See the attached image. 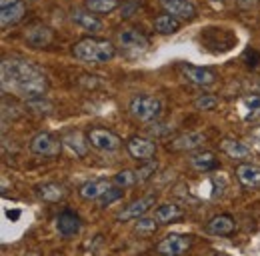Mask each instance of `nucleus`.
<instances>
[{
    "label": "nucleus",
    "instance_id": "30",
    "mask_svg": "<svg viewBox=\"0 0 260 256\" xmlns=\"http://www.w3.org/2000/svg\"><path fill=\"white\" fill-rule=\"evenodd\" d=\"M156 168H158V162L152 158L146 160V164H142L138 170H136V174H138V182H144V180H148L154 172H156Z\"/></svg>",
    "mask_w": 260,
    "mask_h": 256
},
{
    "label": "nucleus",
    "instance_id": "32",
    "mask_svg": "<svg viewBox=\"0 0 260 256\" xmlns=\"http://www.w3.org/2000/svg\"><path fill=\"white\" fill-rule=\"evenodd\" d=\"M218 104V100H216V96L212 94H200L196 96L194 100V106L198 110H210V108H214Z\"/></svg>",
    "mask_w": 260,
    "mask_h": 256
},
{
    "label": "nucleus",
    "instance_id": "38",
    "mask_svg": "<svg viewBox=\"0 0 260 256\" xmlns=\"http://www.w3.org/2000/svg\"><path fill=\"white\" fill-rule=\"evenodd\" d=\"M258 88H260V82H258Z\"/></svg>",
    "mask_w": 260,
    "mask_h": 256
},
{
    "label": "nucleus",
    "instance_id": "33",
    "mask_svg": "<svg viewBox=\"0 0 260 256\" xmlns=\"http://www.w3.org/2000/svg\"><path fill=\"white\" fill-rule=\"evenodd\" d=\"M242 60L248 64L250 68H256L260 64V54L256 52V50H252V48H248L246 52H244V56H242Z\"/></svg>",
    "mask_w": 260,
    "mask_h": 256
},
{
    "label": "nucleus",
    "instance_id": "11",
    "mask_svg": "<svg viewBox=\"0 0 260 256\" xmlns=\"http://www.w3.org/2000/svg\"><path fill=\"white\" fill-rule=\"evenodd\" d=\"M206 142V134L204 132H188L182 136H176L174 140L168 142V150L172 152H184V150H194L198 146H202Z\"/></svg>",
    "mask_w": 260,
    "mask_h": 256
},
{
    "label": "nucleus",
    "instance_id": "6",
    "mask_svg": "<svg viewBox=\"0 0 260 256\" xmlns=\"http://www.w3.org/2000/svg\"><path fill=\"white\" fill-rule=\"evenodd\" d=\"M192 246V238L190 236H182V234H168L162 238L156 246V252L164 256H180L186 254Z\"/></svg>",
    "mask_w": 260,
    "mask_h": 256
},
{
    "label": "nucleus",
    "instance_id": "16",
    "mask_svg": "<svg viewBox=\"0 0 260 256\" xmlns=\"http://www.w3.org/2000/svg\"><path fill=\"white\" fill-rule=\"evenodd\" d=\"M236 178L246 188H260V166H254V164H238L236 166Z\"/></svg>",
    "mask_w": 260,
    "mask_h": 256
},
{
    "label": "nucleus",
    "instance_id": "27",
    "mask_svg": "<svg viewBox=\"0 0 260 256\" xmlns=\"http://www.w3.org/2000/svg\"><path fill=\"white\" fill-rule=\"evenodd\" d=\"M118 0H86V8L96 12V14H106L118 8Z\"/></svg>",
    "mask_w": 260,
    "mask_h": 256
},
{
    "label": "nucleus",
    "instance_id": "29",
    "mask_svg": "<svg viewBox=\"0 0 260 256\" xmlns=\"http://www.w3.org/2000/svg\"><path fill=\"white\" fill-rule=\"evenodd\" d=\"M136 182H138V174H136V170H132V168H126V170H122V172H118V174L114 176V184H116V186H122V188L134 186Z\"/></svg>",
    "mask_w": 260,
    "mask_h": 256
},
{
    "label": "nucleus",
    "instance_id": "15",
    "mask_svg": "<svg viewBox=\"0 0 260 256\" xmlns=\"http://www.w3.org/2000/svg\"><path fill=\"white\" fill-rule=\"evenodd\" d=\"M114 186V180H104V178H98V180H90L86 184L80 186V196L82 200H100L106 192Z\"/></svg>",
    "mask_w": 260,
    "mask_h": 256
},
{
    "label": "nucleus",
    "instance_id": "31",
    "mask_svg": "<svg viewBox=\"0 0 260 256\" xmlns=\"http://www.w3.org/2000/svg\"><path fill=\"white\" fill-rule=\"evenodd\" d=\"M120 198H122V186H116V184H114L110 190L106 192V194H104V196L98 200V206H100V208L110 206L112 202H116V200H120Z\"/></svg>",
    "mask_w": 260,
    "mask_h": 256
},
{
    "label": "nucleus",
    "instance_id": "36",
    "mask_svg": "<svg viewBox=\"0 0 260 256\" xmlns=\"http://www.w3.org/2000/svg\"><path fill=\"white\" fill-rule=\"evenodd\" d=\"M256 4V0H238V6L240 8H252Z\"/></svg>",
    "mask_w": 260,
    "mask_h": 256
},
{
    "label": "nucleus",
    "instance_id": "25",
    "mask_svg": "<svg viewBox=\"0 0 260 256\" xmlns=\"http://www.w3.org/2000/svg\"><path fill=\"white\" fill-rule=\"evenodd\" d=\"M154 30L158 34H174L176 30H180V18L164 12L154 18Z\"/></svg>",
    "mask_w": 260,
    "mask_h": 256
},
{
    "label": "nucleus",
    "instance_id": "1",
    "mask_svg": "<svg viewBox=\"0 0 260 256\" xmlns=\"http://www.w3.org/2000/svg\"><path fill=\"white\" fill-rule=\"evenodd\" d=\"M2 90L26 100H40L48 90V78L36 64L22 58H4L2 66Z\"/></svg>",
    "mask_w": 260,
    "mask_h": 256
},
{
    "label": "nucleus",
    "instance_id": "24",
    "mask_svg": "<svg viewBox=\"0 0 260 256\" xmlns=\"http://www.w3.org/2000/svg\"><path fill=\"white\" fill-rule=\"evenodd\" d=\"M36 194L44 202H60L64 198V188L60 184H56V182H46V184L36 186Z\"/></svg>",
    "mask_w": 260,
    "mask_h": 256
},
{
    "label": "nucleus",
    "instance_id": "9",
    "mask_svg": "<svg viewBox=\"0 0 260 256\" xmlns=\"http://www.w3.org/2000/svg\"><path fill=\"white\" fill-rule=\"evenodd\" d=\"M182 74L184 78L194 84V86H202V88H210L214 82H216V74L208 68H202V66H192V64H184L182 68Z\"/></svg>",
    "mask_w": 260,
    "mask_h": 256
},
{
    "label": "nucleus",
    "instance_id": "4",
    "mask_svg": "<svg viewBox=\"0 0 260 256\" xmlns=\"http://www.w3.org/2000/svg\"><path fill=\"white\" fill-rule=\"evenodd\" d=\"M116 44L122 52H126L130 56H138L148 50V38L132 26H124L116 32Z\"/></svg>",
    "mask_w": 260,
    "mask_h": 256
},
{
    "label": "nucleus",
    "instance_id": "34",
    "mask_svg": "<svg viewBox=\"0 0 260 256\" xmlns=\"http://www.w3.org/2000/svg\"><path fill=\"white\" fill-rule=\"evenodd\" d=\"M168 130H170V126H166V124H154V126H148L146 132L152 134V136H154V134H156V136H164Z\"/></svg>",
    "mask_w": 260,
    "mask_h": 256
},
{
    "label": "nucleus",
    "instance_id": "8",
    "mask_svg": "<svg viewBox=\"0 0 260 256\" xmlns=\"http://www.w3.org/2000/svg\"><path fill=\"white\" fill-rule=\"evenodd\" d=\"M30 150L38 156H58L60 142L50 132H40L30 140Z\"/></svg>",
    "mask_w": 260,
    "mask_h": 256
},
{
    "label": "nucleus",
    "instance_id": "20",
    "mask_svg": "<svg viewBox=\"0 0 260 256\" xmlns=\"http://www.w3.org/2000/svg\"><path fill=\"white\" fill-rule=\"evenodd\" d=\"M220 150L234 160H242L250 156V148L246 144H242L240 140H234V138H224L220 142Z\"/></svg>",
    "mask_w": 260,
    "mask_h": 256
},
{
    "label": "nucleus",
    "instance_id": "13",
    "mask_svg": "<svg viewBox=\"0 0 260 256\" xmlns=\"http://www.w3.org/2000/svg\"><path fill=\"white\" fill-rule=\"evenodd\" d=\"M164 12L180 18V20H192L196 16V8L188 0H160Z\"/></svg>",
    "mask_w": 260,
    "mask_h": 256
},
{
    "label": "nucleus",
    "instance_id": "19",
    "mask_svg": "<svg viewBox=\"0 0 260 256\" xmlns=\"http://www.w3.org/2000/svg\"><path fill=\"white\" fill-rule=\"evenodd\" d=\"M234 228H236V224H234V220H232L230 216H226V214H218V216H214L210 222L206 224V230H208L210 234H214V236L232 234Z\"/></svg>",
    "mask_w": 260,
    "mask_h": 256
},
{
    "label": "nucleus",
    "instance_id": "35",
    "mask_svg": "<svg viewBox=\"0 0 260 256\" xmlns=\"http://www.w3.org/2000/svg\"><path fill=\"white\" fill-rule=\"evenodd\" d=\"M250 140H252V142H254V144H256V146L260 148V126L254 128V130L250 132Z\"/></svg>",
    "mask_w": 260,
    "mask_h": 256
},
{
    "label": "nucleus",
    "instance_id": "10",
    "mask_svg": "<svg viewBox=\"0 0 260 256\" xmlns=\"http://www.w3.org/2000/svg\"><path fill=\"white\" fill-rule=\"evenodd\" d=\"M126 150L132 158L136 160H148L156 154V142L144 136H134L126 142Z\"/></svg>",
    "mask_w": 260,
    "mask_h": 256
},
{
    "label": "nucleus",
    "instance_id": "37",
    "mask_svg": "<svg viewBox=\"0 0 260 256\" xmlns=\"http://www.w3.org/2000/svg\"><path fill=\"white\" fill-rule=\"evenodd\" d=\"M16 2H20V0H0V6H2V8H6V6L16 4Z\"/></svg>",
    "mask_w": 260,
    "mask_h": 256
},
{
    "label": "nucleus",
    "instance_id": "22",
    "mask_svg": "<svg viewBox=\"0 0 260 256\" xmlns=\"http://www.w3.org/2000/svg\"><path fill=\"white\" fill-rule=\"evenodd\" d=\"M62 144L68 146L76 156H84L88 152V144L90 142L80 132H68V134H64V138H62Z\"/></svg>",
    "mask_w": 260,
    "mask_h": 256
},
{
    "label": "nucleus",
    "instance_id": "7",
    "mask_svg": "<svg viewBox=\"0 0 260 256\" xmlns=\"http://www.w3.org/2000/svg\"><path fill=\"white\" fill-rule=\"evenodd\" d=\"M152 206H154V196H142V198H136V200H132L128 206H124V208L116 214V220H120V222L136 220V218L144 216Z\"/></svg>",
    "mask_w": 260,
    "mask_h": 256
},
{
    "label": "nucleus",
    "instance_id": "3",
    "mask_svg": "<svg viewBox=\"0 0 260 256\" xmlns=\"http://www.w3.org/2000/svg\"><path fill=\"white\" fill-rule=\"evenodd\" d=\"M130 116L138 122H154L162 112V100L156 96H134L128 104Z\"/></svg>",
    "mask_w": 260,
    "mask_h": 256
},
{
    "label": "nucleus",
    "instance_id": "28",
    "mask_svg": "<svg viewBox=\"0 0 260 256\" xmlns=\"http://www.w3.org/2000/svg\"><path fill=\"white\" fill-rule=\"evenodd\" d=\"M156 228H158V218H156V216H154V218H150V216H140V218H136L134 230H136L138 234H152V232H156Z\"/></svg>",
    "mask_w": 260,
    "mask_h": 256
},
{
    "label": "nucleus",
    "instance_id": "14",
    "mask_svg": "<svg viewBox=\"0 0 260 256\" xmlns=\"http://www.w3.org/2000/svg\"><path fill=\"white\" fill-rule=\"evenodd\" d=\"M24 40L34 48H44L52 42V30L44 24H32L24 32Z\"/></svg>",
    "mask_w": 260,
    "mask_h": 256
},
{
    "label": "nucleus",
    "instance_id": "21",
    "mask_svg": "<svg viewBox=\"0 0 260 256\" xmlns=\"http://www.w3.org/2000/svg\"><path fill=\"white\" fill-rule=\"evenodd\" d=\"M24 12H26V8H24L22 2H16V4H10V6L2 8V12H0V24H2V28H8V26L16 24L24 16Z\"/></svg>",
    "mask_w": 260,
    "mask_h": 256
},
{
    "label": "nucleus",
    "instance_id": "26",
    "mask_svg": "<svg viewBox=\"0 0 260 256\" xmlns=\"http://www.w3.org/2000/svg\"><path fill=\"white\" fill-rule=\"evenodd\" d=\"M154 216L158 218V222H174V220H180L182 218V210L176 206V204H160L156 210H154Z\"/></svg>",
    "mask_w": 260,
    "mask_h": 256
},
{
    "label": "nucleus",
    "instance_id": "12",
    "mask_svg": "<svg viewBox=\"0 0 260 256\" xmlns=\"http://www.w3.org/2000/svg\"><path fill=\"white\" fill-rule=\"evenodd\" d=\"M56 230L60 236L72 238L82 230V220L72 212V210H62L56 218Z\"/></svg>",
    "mask_w": 260,
    "mask_h": 256
},
{
    "label": "nucleus",
    "instance_id": "5",
    "mask_svg": "<svg viewBox=\"0 0 260 256\" xmlns=\"http://www.w3.org/2000/svg\"><path fill=\"white\" fill-rule=\"evenodd\" d=\"M90 146L98 152H116L122 146V138L106 128H90L86 134Z\"/></svg>",
    "mask_w": 260,
    "mask_h": 256
},
{
    "label": "nucleus",
    "instance_id": "18",
    "mask_svg": "<svg viewBox=\"0 0 260 256\" xmlns=\"http://www.w3.org/2000/svg\"><path fill=\"white\" fill-rule=\"evenodd\" d=\"M188 164L190 168L196 170V172H208V170H214L218 166V158L214 152L210 150H202V152H196L188 158Z\"/></svg>",
    "mask_w": 260,
    "mask_h": 256
},
{
    "label": "nucleus",
    "instance_id": "23",
    "mask_svg": "<svg viewBox=\"0 0 260 256\" xmlns=\"http://www.w3.org/2000/svg\"><path fill=\"white\" fill-rule=\"evenodd\" d=\"M242 120L254 122L260 118V94H248L242 98Z\"/></svg>",
    "mask_w": 260,
    "mask_h": 256
},
{
    "label": "nucleus",
    "instance_id": "2",
    "mask_svg": "<svg viewBox=\"0 0 260 256\" xmlns=\"http://www.w3.org/2000/svg\"><path fill=\"white\" fill-rule=\"evenodd\" d=\"M72 52L78 60L90 64H102L114 58L116 46L104 38H82L80 42H76L72 46Z\"/></svg>",
    "mask_w": 260,
    "mask_h": 256
},
{
    "label": "nucleus",
    "instance_id": "17",
    "mask_svg": "<svg viewBox=\"0 0 260 256\" xmlns=\"http://www.w3.org/2000/svg\"><path fill=\"white\" fill-rule=\"evenodd\" d=\"M72 20L88 32H100L104 28L102 20L96 18V12H92V10H74L72 12Z\"/></svg>",
    "mask_w": 260,
    "mask_h": 256
}]
</instances>
